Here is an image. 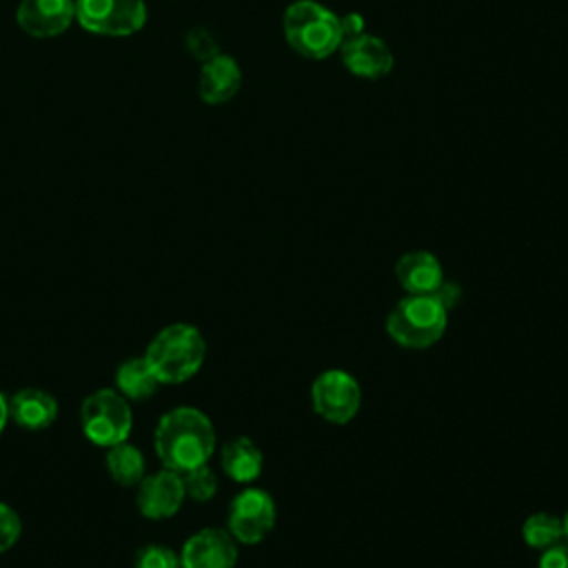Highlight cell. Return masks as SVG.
I'll list each match as a JSON object with an SVG mask.
<instances>
[{
	"mask_svg": "<svg viewBox=\"0 0 568 568\" xmlns=\"http://www.w3.org/2000/svg\"><path fill=\"white\" fill-rule=\"evenodd\" d=\"M213 422L195 406H175L155 424L153 450L162 468L186 473L209 464L215 453Z\"/></svg>",
	"mask_w": 568,
	"mask_h": 568,
	"instance_id": "1",
	"label": "cell"
},
{
	"mask_svg": "<svg viewBox=\"0 0 568 568\" xmlns=\"http://www.w3.org/2000/svg\"><path fill=\"white\" fill-rule=\"evenodd\" d=\"M206 339L197 326L173 322L160 328L144 351V359L160 384H184L204 364Z\"/></svg>",
	"mask_w": 568,
	"mask_h": 568,
	"instance_id": "2",
	"label": "cell"
},
{
	"mask_svg": "<svg viewBox=\"0 0 568 568\" xmlns=\"http://www.w3.org/2000/svg\"><path fill=\"white\" fill-rule=\"evenodd\" d=\"M282 24L291 49L308 60L328 58L344 40L339 16L317 0L291 2L284 11Z\"/></svg>",
	"mask_w": 568,
	"mask_h": 568,
	"instance_id": "3",
	"label": "cell"
},
{
	"mask_svg": "<svg viewBox=\"0 0 568 568\" xmlns=\"http://www.w3.org/2000/svg\"><path fill=\"white\" fill-rule=\"evenodd\" d=\"M448 311L433 295H406L386 317V333L402 348L422 351L437 344L446 331Z\"/></svg>",
	"mask_w": 568,
	"mask_h": 568,
	"instance_id": "4",
	"label": "cell"
},
{
	"mask_svg": "<svg viewBox=\"0 0 568 568\" xmlns=\"http://www.w3.org/2000/svg\"><path fill=\"white\" fill-rule=\"evenodd\" d=\"M80 426L95 446L109 448L126 442L133 428L131 404L115 388H98L82 399Z\"/></svg>",
	"mask_w": 568,
	"mask_h": 568,
	"instance_id": "5",
	"label": "cell"
},
{
	"mask_svg": "<svg viewBox=\"0 0 568 568\" xmlns=\"http://www.w3.org/2000/svg\"><path fill=\"white\" fill-rule=\"evenodd\" d=\"M75 22L106 38H129L146 24L144 0H75Z\"/></svg>",
	"mask_w": 568,
	"mask_h": 568,
	"instance_id": "6",
	"label": "cell"
},
{
	"mask_svg": "<svg viewBox=\"0 0 568 568\" xmlns=\"http://www.w3.org/2000/svg\"><path fill=\"white\" fill-rule=\"evenodd\" d=\"M275 499L264 488L248 486L231 499L226 530L237 544L255 546L268 537V532L275 528Z\"/></svg>",
	"mask_w": 568,
	"mask_h": 568,
	"instance_id": "7",
	"label": "cell"
},
{
	"mask_svg": "<svg viewBox=\"0 0 568 568\" xmlns=\"http://www.w3.org/2000/svg\"><path fill=\"white\" fill-rule=\"evenodd\" d=\"M311 404L324 422L342 426L357 415L362 406V388L351 373L328 368L313 379Z\"/></svg>",
	"mask_w": 568,
	"mask_h": 568,
	"instance_id": "8",
	"label": "cell"
},
{
	"mask_svg": "<svg viewBox=\"0 0 568 568\" xmlns=\"http://www.w3.org/2000/svg\"><path fill=\"white\" fill-rule=\"evenodd\" d=\"M186 499L182 475L169 468L144 475L135 486V506L146 519L173 517Z\"/></svg>",
	"mask_w": 568,
	"mask_h": 568,
	"instance_id": "9",
	"label": "cell"
},
{
	"mask_svg": "<svg viewBox=\"0 0 568 568\" xmlns=\"http://www.w3.org/2000/svg\"><path fill=\"white\" fill-rule=\"evenodd\" d=\"M16 22L31 38H58L75 22V0H20Z\"/></svg>",
	"mask_w": 568,
	"mask_h": 568,
	"instance_id": "10",
	"label": "cell"
},
{
	"mask_svg": "<svg viewBox=\"0 0 568 568\" xmlns=\"http://www.w3.org/2000/svg\"><path fill=\"white\" fill-rule=\"evenodd\" d=\"M237 541L229 530L202 528L180 550V568H235Z\"/></svg>",
	"mask_w": 568,
	"mask_h": 568,
	"instance_id": "11",
	"label": "cell"
},
{
	"mask_svg": "<svg viewBox=\"0 0 568 568\" xmlns=\"http://www.w3.org/2000/svg\"><path fill=\"white\" fill-rule=\"evenodd\" d=\"M339 53L344 67L353 75L364 80H379L393 69V53L388 44L366 31L344 38L339 44Z\"/></svg>",
	"mask_w": 568,
	"mask_h": 568,
	"instance_id": "12",
	"label": "cell"
},
{
	"mask_svg": "<svg viewBox=\"0 0 568 568\" xmlns=\"http://www.w3.org/2000/svg\"><path fill=\"white\" fill-rule=\"evenodd\" d=\"M58 399L36 386L20 388L9 397V419L24 430H44L58 419Z\"/></svg>",
	"mask_w": 568,
	"mask_h": 568,
	"instance_id": "13",
	"label": "cell"
},
{
	"mask_svg": "<svg viewBox=\"0 0 568 568\" xmlns=\"http://www.w3.org/2000/svg\"><path fill=\"white\" fill-rule=\"evenodd\" d=\"M242 84L240 64L226 55L217 53L211 60L202 62L197 78V93L206 104H224L229 102Z\"/></svg>",
	"mask_w": 568,
	"mask_h": 568,
	"instance_id": "14",
	"label": "cell"
},
{
	"mask_svg": "<svg viewBox=\"0 0 568 568\" xmlns=\"http://www.w3.org/2000/svg\"><path fill=\"white\" fill-rule=\"evenodd\" d=\"M395 277L408 295H430L444 282V268L433 253L408 251L397 260Z\"/></svg>",
	"mask_w": 568,
	"mask_h": 568,
	"instance_id": "15",
	"label": "cell"
},
{
	"mask_svg": "<svg viewBox=\"0 0 568 568\" xmlns=\"http://www.w3.org/2000/svg\"><path fill=\"white\" fill-rule=\"evenodd\" d=\"M220 464L229 479H233L237 484H251L262 475L264 455L251 437L240 435V437L229 439L222 446Z\"/></svg>",
	"mask_w": 568,
	"mask_h": 568,
	"instance_id": "16",
	"label": "cell"
},
{
	"mask_svg": "<svg viewBox=\"0 0 568 568\" xmlns=\"http://www.w3.org/2000/svg\"><path fill=\"white\" fill-rule=\"evenodd\" d=\"M160 382L144 355L129 357L115 368V390L129 402H144L155 395Z\"/></svg>",
	"mask_w": 568,
	"mask_h": 568,
	"instance_id": "17",
	"label": "cell"
},
{
	"mask_svg": "<svg viewBox=\"0 0 568 568\" xmlns=\"http://www.w3.org/2000/svg\"><path fill=\"white\" fill-rule=\"evenodd\" d=\"M104 466L111 479L120 486H138L146 475V462L138 446L129 442H120L106 448Z\"/></svg>",
	"mask_w": 568,
	"mask_h": 568,
	"instance_id": "18",
	"label": "cell"
},
{
	"mask_svg": "<svg viewBox=\"0 0 568 568\" xmlns=\"http://www.w3.org/2000/svg\"><path fill=\"white\" fill-rule=\"evenodd\" d=\"M521 537L526 541V546L535 548V550H546L559 541H564V521L561 517L552 515V513H532L530 517H526L524 526H521Z\"/></svg>",
	"mask_w": 568,
	"mask_h": 568,
	"instance_id": "19",
	"label": "cell"
},
{
	"mask_svg": "<svg viewBox=\"0 0 568 568\" xmlns=\"http://www.w3.org/2000/svg\"><path fill=\"white\" fill-rule=\"evenodd\" d=\"M182 481H184L186 497L193 501H200V504L209 501L217 493V477L209 468V464H202V466H195V468L182 473Z\"/></svg>",
	"mask_w": 568,
	"mask_h": 568,
	"instance_id": "20",
	"label": "cell"
},
{
	"mask_svg": "<svg viewBox=\"0 0 568 568\" xmlns=\"http://www.w3.org/2000/svg\"><path fill=\"white\" fill-rule=\"evenodd\" d=\"M135 568H180V555L164 544H144L138 548Z\"/></svg>",
	"mask_w": 568,
	"mask_h": 568,
	"instance_id": "21",
	"label": "cell"
},
{
	"mask_svg": "<svg viewBox=\"0 0 568 568\" xmlns=\"http://www.w3.org/2000/svg\"><path fill=\"white\" fill-rule=\"evenodd\" d=\"M22 535L20 515L4 501H0V555L11 550Z\"/></svg>",
	"mask_w": 568,
	"mask_h": 568,
	"instance_id": "22",
	"label": "cell"
},
{
	"mask_svg": "<svg viewBox=\"0 0 568 568\" xmlns=\"http://www.w3.org/2000/svg\"><path fill=\"white\" fill-rule=\"evenodd\" d=\"M186 49L193 58H197L200 62H206L211 60L213 55L220 53V47H217V40L213 38L211 31L197 27V29H191L186 33Z\"/></svg>",
	"mask_w": 568,
	"mask_h": 568,
	"instance_id": "23",
	"label": "cell"
},
{
	"mask_svg": "<svg viewBox=\"0 0 568 568\" xmlns=\"http://www.w3.org/2000/svg\"><path fill=\"white\" fill-rule=\"evenodd\" d=\"M537 568H568V541H559L541 550Z\"/></svg>",
	"mask_w": 568,
	"mask_h": 568,
	"instance_id": "24",
	"label": "cell"
},
{
	"mask_svg": "<svg viewBox=\"0 0 568 568\" xmlns=\"http://www.w3.org/2000/svg\"><path fill=\"white\" fill-rule=\"evenodd\" d=\"M446 311H450V308H455L457 304H459V300H462V286L459 284H455V282H442L433 293H430Z\"/></svg>",
	"mask_w": 568,
	"mask_h": 568,
	"instance_id": "25",
	"label": "cell"
},
{
	"mask_svg": "<svg viewBox=\"0 0 568 568\" xmlns=\"http://www.w3.org/2000/svg\"><path fill=\"white\" fill-rule=\"evenodd\" d=\"M342 20V33L344 38L348 36H357L364 31V20L357 16V13H348L346 18H339Z\"/></svg>",
	"mask_w": 568,
	"mask_h": 568,
	"instance_id": "26",
	"label": "cell"
},
{
	"mask_svg": "<svg viewBox=\"0 0 568 568\" xmlns=\"http://www.w3.org/2000/svg\"><path fill=\"white\" fill-rule=\"evenodd\" d=\"M7 422H9V399H7L4 393L0 390V433L4 430Z\"/></svg>",
	"mask_w": 568,
	"mask_h": 568,
	"instance_id": "27",
	"label": "cell"
},
{
	"mask_svg": "<svg viewBox=\"0 0 568 568\" xmlns=\"http://www.w3.org/2000/svg\"><path fill=\"white\" fill-rule=\"evenodd\" d=\"M561 521H564V541H568V513L561 517Z\"/></svg>",
	"mask_w": 568,
	"mask_h": 568,
	"instance_id": "28",
	"label": "cell"
}]
</instances>
